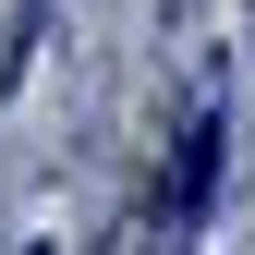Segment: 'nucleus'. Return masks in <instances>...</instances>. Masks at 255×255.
<instances>
[{
	"label": "nucleus",
	"instance_id": "1",
	"mask_svg": "<svg viewBox=\"0 0 255 255\" xmlns=\"http://www.w3.org/2000/svg\"><path fill=\"white\" fill-rule=\"evenodd\" d=\"M219 158H231V110H219V73H195V110L170 122L158 182H146V255H195L207 207H219Z\"/></svg>",
	"mask_w": 255,
	"mask_h": 255
},
{
	"label": "nucleus",
	"instance_id": "2",
	"mask_svg": "<svg viewBox=\"0 0 255 255\" xmlns=\"http://www.w3.org/2000/svg\"><path fill=\"white\" fill-rule=\"evenodd\" d=\"M37 24H49V0H12V24H0V85H24V61H37Z\"/></svg>",
	"mask_w": 255,
	"mask_h": 255
}]
</instances>
